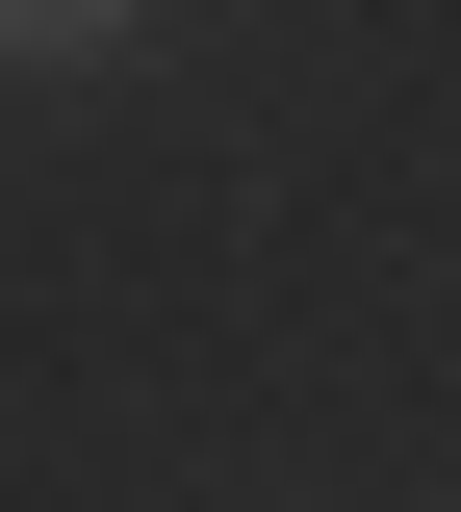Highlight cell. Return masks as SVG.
Segmentation results:
<instances>
[{
	"mask_svg": "<svg viewBox=\"0 0 461 512\" xmlns=\"http://www.w3.org/2000/svg\"><path fill=\"white\" fill-rule=\"evenodd\" d=\"M103 26H129V0H0V52H103Z\"/></svg>",
	"mask_w": 461,
	"mask_h": 512,
	"instance_id": "1",
	"label": "cell"
}]
</instances>
